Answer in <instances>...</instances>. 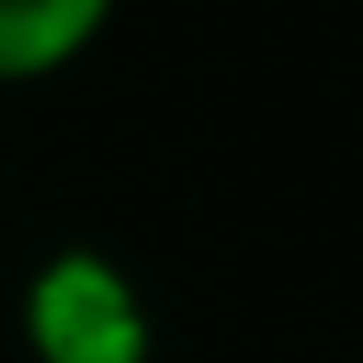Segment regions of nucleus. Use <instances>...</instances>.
Returning <instances> with one entry per match:
<instances>
[{
	"mask_svg": "<svg viewBox=\"0 0 363 363\" xmlns=\"http://www.w3.org/2000/svg\"><path fill=\"white\" fill-rule=\"evenodd\" d=\"M19 325L38 363H147L153 319L128 268L89 242L51 249L19 300Z\"/></svg>",
	"mask_w": 363,
	"mask_h": 363,
	"instance_id": "f257e3e1",
	"label": "nucleus"
},
{
	"mask_svg": "<svg viewBox=\"0 0 363 363\" xmlns=\"http://www.w3.org/2000/svg\"><path fill=\"white\" fill-rule=\"evenodd\" d=\"M115 0H0V77H38L77 57Z\"/></svg>",
	"mask_w": 363,
	"mask_h": 363,
	"instance_id": "f03ea898",
	"label": "nucleus"
}]
</instances>
